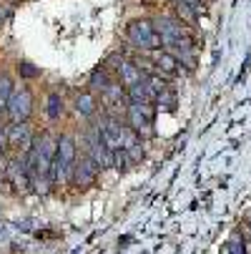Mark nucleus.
Returning a JSON list of instances; mask_svg holds the SVG:
<instances>
[{
    "instance_id": "f257e3e1",
    "label": "nucleus",
    "mask_w": 251,
    "mask_h": 254,
    "mask_svg": "<svg viewBox=\"0 0 251 254\" xmlns=\"http://www.w3.org/2000/svg\"><path fill=\"white\" fill-rule=\"evenodd\" d=\"M78 138L70 133V131H65V133H60L58 136V154H55V161H53V166H50V174H48V179H50V184L53 187H65V184H70V176H73V164H76V159H78Z\"/></svg>"
},
{
    "instance_id": "f03ea898",
    "label": "nucleus",
    "mask_w": 251,
    "mask_h": 254,
    "mask_svg": "<svg viewBox=\"0 0 251 254\" xmlns=\"http://www.w3.org/2000/svg\"><path fill=\"white\" fill-rule=\"evenodd\" d=\"M153 119H156L153 103H128L126 106V124L141 141L153 138Z\"/></svg>"
},
{
    "instance_id": "7ed1b4c3",
    "label": "nucleus",
    "mask_w": 251,
    "mask_h": 254,
    "mask_svg": "<svg viewBox=\"0 0 251 254\" xmlns=\"http://www.w3.org/2000/svg\"><path fill=\"white\" fill-rule=\"evenodd\" d=\"M128 43L133 48H138L141 53H153V51H161L163 43H161V35L153 30V23L151 20H131L128 23Z\"/></svg>"
},
{
    "instance_id": "20e7f679",
    "label": "nucleus",
    "mask_w": 251,
    "mask_h": 254,
    "mask_svg": "<svg viewBox=\"0 0 251 254\" xmlns=\"http://www.w3.org/2000/svg\"><path fill=\"white\" fill-rule=\"evenodd\" d=\"M78 149H83V154H86V156H88L100 171L113 169V151L105 149V143L100 141V133H98L96 124H91V126L86 128V133H83V143H78Z\"/></svg>"
},
{
    "instance_id": "39448f33",
    "label": "nucleus",
    "mask_w": 251,
    "mask_h": 254,
    "mask_svg": "<svg viewBox=\"0 0 251 254\" xmlns=\"http://www.w3.org/2000/svg\"><path fill=\"white\" fill-rule=\"evenodd\" d=\"M30 116H33V93L23 86H15L5 106V121L20 124V121H30Z\"/></svg>"
},
{
    "instance_id": "423d86ee",
    "label": "nucleus",
    "mask_w": 251,
    "mask_h": 254,
    "mask_svg": "<svg viewBox=\"0 0 251 254\" xmlns=\"http://www.w3.org/2000/svg\"><path fill=\"white\" fill-rule=\"evenodd\" d=\"M35 128L30 126V121H20V124H8V151L20 156L28 154L35 143Z\"/></svg>"
},
{
    "instance_id": "0eeeda50",
    "label": "nucleus",
    "mask_w": 251,
    "mask_h": 254,
    "mask_svg": "<svg viewBox=\"0 0 251 254\" xmlns=\"http://www.w3.org/2000/svg\"><path fill=\"white\" fill-rule=\"evenodd\" d=\"M98 174H100V169H98L83 151H78V159H76V164H73V176H70V184L78 187V189H88V187L96 184Z\"/></svg>"
},
{
    "instance_id": "6e6552de",
    "label": "nucleus",
    "mask_w": 251,
    "mask_h": 254,
    "mask_svg": "<svg viewBox=\"0 0 251 254\" xmlns=\"http://www.w3.org/2000/svg\"><path fill=\"white\" fill-rule=\"evenodd\" d=\"M151 61H153V65H156V73H161V76H166V78H176V76H181V70H184V65L178 63V58L171 53V51H153L151 53Z\"/></svg>"
},
{
    "instance_id": "1a4fd4ad",
    "label": "nucleus",
    "mask_w": 251,
    "mask_h": 254,
    "mask_svg": "<svg viewBox=\"0 0 251 254\" xmlns=\"http://www.w3.org/2000/svg\"><path fill=\"white\" fill-rule=\"evenodd\" d=\"M73 114L78 116V119H93L96 114H98V96L93 93V91H81V93H76V98H73Z\"/></svg>"
},
{
    "instance_id": "9d476101",
    "label": "nucleus",
    "mask_w": 251,
    "mask_h": 254,
    "mask_svg": "<svg viewBox=\"0 0 251 254\" xmlns=\"http://www.w3.org/2000/svg\"><path fill=\"white\" fill-rule=\"evenodd\" d=\"M146 76L141 73V68L131 61V56H126L123 61H121V65H118V70H116V81L121 83V86H133V83H138V81H143Z\"/></svg>"
},
{
    "instance_id": "9b49d317",
    "label": "nucleus",
    "mask_w": 251,
    "mask_h": 254,
    "mask_svg": "<svg viewBox=\"0 0 251 254\" xmlns=\"http://www.w3.org/2000/svg\"><path fill=\"white\" fill-rule=\"evenodd\" d=\"M111 81H116V76L111 73V70H105L103 65H98L93 73H91V78H88V91H93L96 96L100 93V91H105L108 88V83Z\"/></svg>"
},
{
    "instance_id": "f8f14e48",
    "label": "nucleus",
    "mask_w": 251,
    "mask_h": 254,
    "mask_svg": "<svg viewBox=\"0 0 251 254\" xmlns=\"http://www.w3.org/2000/svg\"><path fill=\"white\" fill-rule=\"evenodd\" d=\"M126 93H128V103H153L156 101V93L146 86V81H138V83L128 86Z\"/></svg>"
},
{
    "instance_id": "ddd939ff",
    "label": "nucleus",
    "mask_w": 251,
    "mask_h": 254,
    "mask_svg": "<svg viewBox=\"0 0 251 254\" xmlns=\"http://www.w3.org/2000/svg\"><path fill=\"white\" fill-rule=\"evenodd\" d=\"M65 114H68V111H65V101H63V96H60L58 91L48 93V96H46V116H48L50 121H60Z\"/></svg>"
},
{
    "instance_id": "4468645a",
    "label": "nucleus",
    "mask_w": 251,
    "mask_h": 254,
    "mask_svg": "<svg viewBox=\"0 0 251 254\" xmlns=\"http://www.w3.org/2000/svg\"><path fill=\"white\" fill-rule=\"evenodd\" d=\"M13 91H15L13 76H10V73H0V101H3L5 106H8V98H10Z\"/></svg>"
},
{
    "instance_id": "2eb2a0df",
    "label": "nucleus",
    "mask_w": 251,
    "mask_h": 254,
    "mask_svg": "<svg viewBox=\"0 0 251 254\" xmlns=\"http://www.w3.org/2000/svg\"><path fill=\"white\" fill-rule=\"evenodd\" d=\"M143 149H146V143H143V141L133 143L131 149H123V151L128 154V161H131V166H136V164H141V161H143V156H146V151H143Z\"/></svg>"
},
{
    "instance_id": "dca6fc26",
    "label": "nucleus",
    "mask_w": 251,
    "mask_h": 254,
    "mask_svg": "<svg viewBox=\"0 0 251 254\" xmlns=\"http://www.w3.org/2000/svg\"><path fill=\"white\" fill-rule=\"evenodd\" d=\"M128 166H131V161H128V154H126L123 149L113 151V169H118V171H126Z\"/></svg>"
},
{
    "instance_id": "f3484780",
    "label": "nucleus",
    "mask_w": 251,
    "mask_h": 254,
    "mask_svg": "<svg viewBox=\"0 0 251 254\" xmlns=\"http://www.w3.org/2000/svg\"><path fill=\"white\" fill-rule=\"evenodd\" d=\"M8 154V121H0V159Z\"/></svg>"
},
{
    "instance_id": "a211bd4d",
    "label": "nucleus",
    "mask_w": 251,
    "mask_h": 254,
    "mask_svg": "<svg viewBox=\"0 0 251 254\" xmlns=\"http://www.w3.org/2000/svg\"><path fill=\"white\" fill-rule=\"evenodd\" d=\"M10 13H13L10 3H8V0H0V23H5L10 18Z\"/></svg>"
},
{
    "instance_id": "6ab92c4d",
    "label": "nucleus",
    "mask_w": 251,
    "mask_h": 254,
    "mask_svg": "<svg viewBox=\"0 0 251 254\" xmlns=\"http://www.w3.org/2000/svg\"><path fill=\"white\" fill-rule=\"evenodd\" d=\"M20 73L28 76V78H35V76H38V70H35L30 63H20Z\"/></svg>"
},
{
    "instance_id": "aec40b11",
    "label": "nucleus",
    "mask_w": 251,
    "mask_h": 254,
    "mask_svg": "<svg viewBox=\"0 0 251 254\" xmlns=\"http://www.w3.org/2000/svg\"><path fill=\"white\" fill-rule=\"evenodd\" d=\"M8 3H10V5H13V3H15V0H8Z\"/></svg>"
},
{
    "instance_id": "412c9836",
    "label": "nucleus",
    "mask_w": 251,
    "mask_h": 254,
    "mask_svg": "<svg viewBox=\"0 0 251 254\" xmlns=\"http://www.w3.org/2000/svg\"><path fill=\"white\" fill-rule=\"evenodd\" d=\"M173 3H181V0H173Z\"/></svg>"
}]
</instances>
